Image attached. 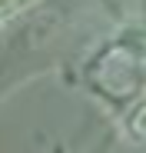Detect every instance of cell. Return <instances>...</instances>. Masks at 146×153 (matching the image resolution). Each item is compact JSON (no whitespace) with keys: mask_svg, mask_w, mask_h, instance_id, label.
Returning a JSON list of instances; mask_svg holds the SVG:
<instances>
[{"mask_svg":"<svg viewBox=\"0 0 146 153\" xmlns=\"http://www.w3.org/2000/svg\"><path fill=\"white\" fill-rule=\"evenodd\" d=\"M139 67H146V23H126L123 30H116L93 60L100 90H106L119 100L136 93Z\"/></svg>","mask_w":146,"mask_h":153,"instance_id":"1","label":"cell"},{"mask_svg":"<svg viewBox=\"0 0 146 153\" xmlns=\"http://www.w3.org/2000/svg\"><path fill=\"white\" fill-rule=\"evenodd\" d=\"M17 13V0H0V27Z\"/></svg>","mask_w":146,"mask_h":153,"instance_id":"3","label":"cell"},{"mask_svg":"<svg viewBox=\"0 0 146 153\" xmlns=\"http://www.w3.org/2000/svg\"><path fill=\"white\" fill-rule=\"evenodd\" d=\"M123 133L133 140V143H143L146 140V103H136L123 113Z\"/></svg>","mask_w":146,"mask_h":153,"instance_id":"2","label":"cell"}]
</instances>
